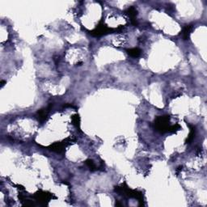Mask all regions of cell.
<instances>
[{"label":"cell","mask_w":207,"mask_h":207,"mask_svg":"<svg viewBox=\"0 0 207 207\" xmlns=\"http://www.w3.org/2000/svg\"><path fill=\"white\" fill-rule=\"evenodd\" d=\"M181 130V125H179V124H176V125H170L168 132H170V133H176L178 130Z\"/></svg>","instance_id":"4fadbf2b"},{"label":"cell","mask_w":207,"mask_h":207,"mask_svg":"<svg viewBox=\"0 0 207 207\" xmlns=\"http://www.w3.org/2000/svg\"><path fill=\"white\" fill-rule=\"evenodd\" d=\"M48 112L49 110L47 109H42L38 110L37 112V117L38 121L40 122H44L47 118V116H48Z\"/></svg>","instance_id":"52a82bcc"},{"label":"cell","mask_w":207,"mask_h":207,"mask_svg":"<svg viewBox=\"0 0 207 207\" xmlns=\"http://www.w3.org/2000/svg\"><path fill=\"white\" fill-rule=\"evenodd\" d=\"M126 52L130 56L133 57V58H138L141 55V50L138 48H132L127 49Z\"/></svg>","instance_id":"9c48e42d"},{"label":"cell","mask_w":207,"mask_h":207,"mask_svg":"<svg viewBox=\"0 0 207 207\" xmlns=\"http://www.w3.org/2000/svg\"><path fill=\"white\" fill-rule=\"evenodd\" d=\"M125 13L127 14L129 17L130 18V21H131V24L134 25V26H137L138 25V23L136 21V16L138 14V11L136 10V8L134 7H130L128 8L127 10L125 11Z\"/></svg>","instance_id":"8992f818"},{"label":"cell","mask_w":207,"mask_h":207,"mask_svg":"<svg viewBox=\"0 0 207 207\" xmlns=\"http://www.w3.org/2000/svg\"><path fill=\"white\" fill-rule=\"evenodd\" d=\"M72 124L80 130V117L79 114H75L71 117Z\"/></svg>","instance_id":"8fae6325"},{"label":"cell","mask_w":207,"mask_h":207,"mask_svg":"<svg viewBox=\"0 0 207 207\" xmlns=\"http://www.w3.org/2000/svg\"><path fill=\"white\" fill-rule=\"evenodd\" d=\"M114 31H117V29L109 28V27H107L105 24H104L103 22L100 21L98 25L96 27V28L92 30V31H90L89 33L93 37H101V36H104V35L112 33Z\"/></svg>","instance_id":"3957f363"},{"label":"cell","mask_w":207,"mask_h":207,"mask_svg":"<svg viewBox=\"0 0 207 207\" xmlns=\"http://www.w3.org/2000/svg\"><path fill=\"white\" fill-rule=\"evenodd\" d=\"M5 83H6L5 81H4V80H2V81H1V88H3V86L5 85Z\"/></svg>","instance_id":"5bb4252c"},{"label":"cell","mask_w":207,"mask_h":207,"mask_svg":"<svg viewBox=\"0 0 207 207\" xmlns=\"http://www.w3.org/2000/svg\"><path fill=\"white\" fill-rule=\"evenodd\" d=\"M181 170H182V167H181V166H180V167H178V169H177V170H176V172H180V171H181Z\"/></svg>","instance_id":"9a60e30c"},{"label":"cell","mask_w":207,"mask_h":207,"mask_svg":"<svg viewBox=\"0 0 207 207\" xmlns=\"http://www.w3.org/2000/svg\"><path fill=\"white\" fill-rule=\"evenodd\" d=\"M85 164L92 172H94V171L97 170L96 165H95V164H94V162H93L92 159H87L85 161Z\"/></svg>","instance_id":"7c38bea8"},{"label":"cell","mask_w":207,"mask_h":207,"mask_svg":"<svg viewBox=\"0 0 207 207\" xmlns=\"http://www.w3.org/2000/svg\"><path fill=\"white\" fill-rule=\"evenodd\" d=\"M193 29V27L191 25H186L183 29V37L184 40H189L190 37V33Z\"/></svg>","instance_id":"30bf717a"},{"label":"cell","mask_w":207,"mask_h":207,"mask_svg":"<svg viewBox=\"0 0 207 207\" xmlns=\"http://www.w3.org/2000/svg\"><path fill=\"white\" fill-rule=\"evenodd\" d=\"M188 126L189 127V129H190V132H189V136H188V138H187V139H186V143H191V142L193 140H194V137H195V131H196V130H195V126L193 125H189V124H188Z\"/></svg>","instance_id":"ba28073f"},{"label":"cell","mask_w":207,"mask_h":207,"mask_svg":"<svg viewBox=\"0 0 207 207\" xmlns=\"http://www.w3.org/2000/svg\"><path fill=\"white\" fill-rule=\"evenodd\" d=\"M114 190L115 192H117L118 194H124V195H126L129 197L138 200V202H140V206L143 205V195H142V194L141 192L138 191V190L130 189L125 184L121 186H116Z\"/></svg>","instance_id":"6da1fadb"},{"label":"cell","mask_w":207,"mask_h":207,"mask_svg":"<svg viewBox=\"0 0 207 207\" xmlns=\"http://www.w3.org/2000/svg\"><path fill=\"white\" fill-rule=\"evenodd\" d=\"M53 194H50L48 192H44L40 190V191H38L35 194L34 198L37 200V202H40V204L45 206V205L48 204L50 200H51V198H53Z\"/></svg>","instance_id":"5b68a950"},{"label":"cell","mask_w":207,"mask_h":207,"mask_svg":"<svg viewBox=\"0 0 207 207\" xmlns=\"http://www.w3.org/2000/svg\"><path fill=\"white\" fill-rule=\"evenodd\" d=\"M169 122L170 117L169 116H160L158 117L154 121V128L155 130L161 134L167 133L169 131Z\"/></svg>","instance_id":"7a4b0ae2"},{"label":"cell","mask_w":207,"mask_h":207,"mask_svg":"<svg viewBox=\"0 0 207 207\" xmlns=\"http://www.w3.org/2000/svg\"><path fill=\"white\" fill-rule=\"evenodd\" d=\"M74 140H75L74 138H68L62 141V142H54V143L51 144L50 146H48V149L52 151V152H56V153H62V152H63L65 151V148Z\"/></svg>","instance_id":"277c9868"}]
</instances>
